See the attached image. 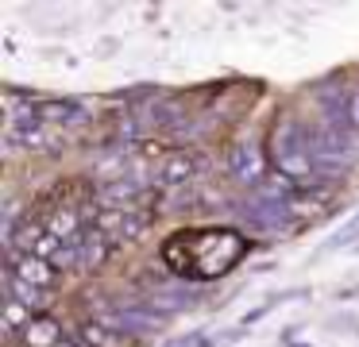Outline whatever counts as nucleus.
<instances>
[{"label": "nucleus", "instance_id": "nucleus-3", "mask_svg": "<svg viewBox=\"0 0 359 347\" xmlns=\"http://www.w3.org/2000/svg\"><path fill=\"white\" fill-rule=\"evenodd\" d=\"M86 339H89V343H97V347H116V343H120L116 336H104L101 328H89V332H86Z\"/></svg>", "mask_w": 359, "mask_h": 347}, {"label": "nucleus", "instance_id": "nucleus-1", "mask_svg": "<svg viewBox=\"0 0 359 347\" xmlns=\"http://www.w3.org/2000/svg\"><path fill=\"white\" fill-rule=\"evenodd\" d=\"M58 336H62V328L58 324H50V320H27V332H24V339L32 347H50V343H58Z\"/></svg>", "mask_w": 359, "mask_h": 347}, {"label": "nucleus", "instance_id": "nucleus-2", "mask_svg": "<svg viewBox=\"0 0 359 347\" xmlns=\"http://www.w3.org/2000/svg\"><path fill=\"white\" fill-rule=\"evenodd\" d=\"M12 278H20V282H32V285H47L55 274L47 270V262H39V259H24V266H20Z\"/></svg>", "mask_w": 359, "mask_h": 347}]
</instances>
